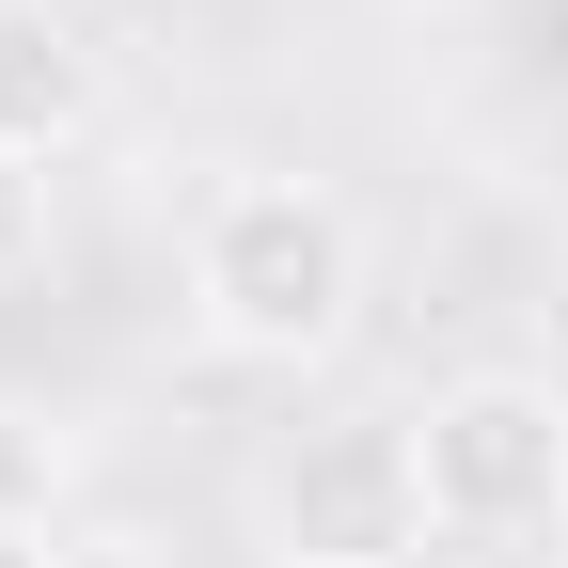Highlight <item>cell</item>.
<instances>
[{"mask_svg": "<svg viewBox=\"0 0 568 568\" xmlns=\"http://www.w3.org/2000/svg\"><path fill=\"white\" fill-rule=\"evenodd\" d=\"M48 222H63V205H48V159H17V142H0V284L48 268Z\"/></svg>", "mask_w": 568, "mask_h": 568, "instance_id": "obj_6", "label": "cell"}, {"mask_svg": "<svg viewBox=\"0 0 568 568\" xmlns=\"http://www.w3.org/2000/svg\"><path fill=\"white\" fill-rule=\"evenodd\" d=\"M95 126V48L63 0H0V142L17 159H63Z\"/></svg>", "mask_w": 568, "mask_h": 568, "instance_id": "obj_4", "label": "cell"}, {"mask_svg": "<svg viewBox=\"0 0 568 568\" xmlns=\"http://www.w3.org/2000/svg\"><path fill=\"white\" fill-rule=\"evenodd\" d=\"M0 568H80V552H63V521H0Z\"/></svg>", "mask_w": 568, "mask_h": 568, "instance_id": "obj_7", "label": "cell"}, {"mask_svg": "<svg viewBox=\"0 0 568 568\" xmlns=\"http://www.w3.org/2000/svg\"><path fill=\"white\" fill-rule=\"evenodd\" d=\"M63 489H80V426L0 395V521H63Z\"/></svg>", "mask_w": 568, "mask_h": 568, "instance_id": "obj_5", "label": "cell"}, {"mask_svg": "<svg viewBox=\"0 0 568 568\" xmlns=\"http://www.w3.org/2000/svg\"><path fill=\"white\" fill-rule=\"evenodd\" d=\"M174 284H190V332L222 347V364L316 379V364H347V332H364V222H347V190H316V174H205Z\"/></svg>", "mask_w": 568, "mask_h": 568, "instance_id": "obj_1", "label": "cell"}, {"mask_svg": "<svg viewBox=\"0 0 568 568\" xmlns=\"http://www.w3.org/2000/svg\"><path fill=\"white\" fill-rule=\"evenodd\" d=\"M253 552L268 568H410L426 537V443H410V410H301V426H268V458H253Z\"/></svg>", "mask_w": 568, "mask_h": 568, "instance_id": "obj_2", "label": "cell"}, {"mask_svg": "<svg viewBox=\"0 0 568 568\" xmlns=\"http://www.w3.org/2000/svg\"><path fill=\"white\" fill-rule=\"evenodd\" d=\"M410 443H426V521L443 537H552L568 521V379L458 364L443 395H410Z\"/></svg>", "mask_w": 568, "mask_h": 568, "instance_id": "obj_3", "label": "cell"}]
</instances>
